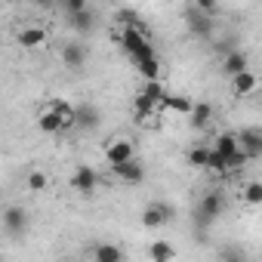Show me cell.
Masks as SVG:
<instances>
[{"instance_id": "cell-7", "label": "cell", "mask_w": 262, "mask_h": 262, "mask_svg": "<svg viewBox=\"0 0 262 262\" xmlns=\"http://www.w3.org/2000/svg\"><path fill=\"white\" fill-rule=\"evenodd\" d=\"M25 228H28V213H25V207L10 204V207L4 210V231L13 234V237H19V234H25Z\"/></svg>"}, {"instance_id": "cell-21", "label": "cell", "mask_w": 262, "mask_h": 262, "mask_svg": "<svg viewBox=\"0 0 262 262\" xmlns=\"http://www.w3.org/2000/svg\"><path fill=\"white\" fill-rule=\"evenodd\" d=\"M210 145H194V148H188V164L191 167H198V170H207V164H210Z\"/></svg>"}, {"instance_id": "cell-29", "label": "cell", "mask_w": 262, "mask_h": 262, "mask_svg": "<svg viewBox=\"0 0 262 262\" xmlns=\"http://www.w3.org/2000/svg\"><path fill=\"white\" fill-rule=\"evenodd\" d=\"M194 10H198V13H204V16H207V19H210V16H216V13H219V7H216V4H213V0H198V4H194Z\"/></svg>"}, {"instance_id": "cell-2", "label": "cell", "mask_w": 262, "mask_h": 262, "mask_svg": "<svg viewBox=\"0 0 262 262\" xmlns=\"http://www.w3.org/2000/svg\"><path fill=\"white\" fill-rule=\"evenodd\" d=\"M133 158H136V145H133V139H126V136H114V139L105 145V161H108V167L126 164V161H133Z\"/></svg>"}, {"instance_id": "cell-5", "label": "cell", "mask_w": 262, "mask_h": 262, "mask_svg": "<svg viewBox=\"0 0 262 262\" xmlns=\"http://www.w3.org/2000/svg\"><path fill=\"white\" fill-rule=\"evenodd\" d=\"M71 188L77 191V194H83V198H90L96 188H99V170H93V167H77L74 173H71Z\"/></svg>"}, {"instance_id": "cell-12", "label": "cell", "mask_w": 262, "mask_h": 262, "mask_svg": "<svg viewBox=\"0 0 262 262\" xmlns=\"http://www.w3.org/2000/svg\"><path fill=\"white\" fill-rule=\"evenodd\" d=\"M99 120H102V111L96 105H90V102H80L77 105V114H74V126L77 129H93Z\"/></svg>"}, {"instance_id": "cell-18", "label": "cell", "mask_w": 262, "mask_h": 262, "mask_svg": "<svg viewBox=\"0 0 262 262\" xmlns=\"http://www.w3.org/2000/svg\"><path fill=\"white\" fill-rule=\"evenodd\" d=\"M93 262H123V253L114 244H96L93 247Z\"/></svg>"}, {"instance_id": "cell-8", "label": "cell", "mask_w": 262, "mask_h": 262, "mask_svg": "<svg viewBox=\"0 0 262 262\" xmlns=\"http://www.w3.org/2000/svg\"><path fill=\"white\" fill-rule=\"evenodd\" d=\"M37 129H40V133H50V136H53V133H65V129H71V126L65 123V117H62L59 111H53V108L47 105V108L37 114Z\"/></svg>"}, {"instance_id": "cell-25", "label": "cell", "mask_w": 262, "mask_h": 262, "mask_svg": "<svg viewBox=\"0 0 262 262\" xmlns=\"http://www.w3.org/2000/svg\"><path fill=\"white\" fill-rule=\"evenodd\" d=\"M244 201L250 207H262V182L259 179H253V182L244 185Z\"/></svg>"}, {"instance_id": "cell-16", "label": "cell", "mask_w": 262, "mask_h": 262, "mask_svg": "<svg viewBox=\"0 0 262 262\" xmlns=\"http://www.w3.org/2000/svg\"><path fill=\"white\" fill-rule=\"evenodd\" d=\"M256 86H259V77H256L253 71H247V74H241V77H234V80H231V93H234L237 99H244V96L256 93Z\"/></svg>"}, {"instance_id": "cell-14", "label": "cell", "mask_w": 262, "mask_h": 262, "mask_svg": "<svg viewBox=\"0 0 262 262\" xmlns=\"http://www.w3.org/2000/svg\"><path fill=\"white\" fill-rule=\"evenodd\" d=\"M213 148H216L225 161H231V158L241 151V139H237V133H219L216 142H213Z\"/></svg>"}, {"instance_id": "cell-9", "label": "cell", "mask_w": 262, "mask_h": 262, "mask_svg": "<svg viewBox=\"0 0 262 262\" xmlns=\"http://www.w3.org/2000/svg\"><path fill=\"white\" fill-rule=\"evenodd\" d=\"M111 173H114L120 182H129V185H139V182L145 179V167H142V161H139V158H133V161H126V164L111 167Z\"/></svg>"}, {"instance_id": "cell-27", "label": "cell", "mask_w": 262, "mask_h": 262, "mask_svg": "<svg viewBox=\"0 0 262 262\" xmlns=\"http://www.w3.org/2000/svg\"><path fill=\"white\" fill-rule=\"evenodd\" d=\"M219 262H247V256H244L241 247H222L219 250Z\"/></svg>"}, {"instance_id": "cell-22", "label": "cell", "mask_w": 262, "mask_h": 262, "mask_svg": "<svg viewBox=\"0 0 262 262\" xmlns=\"http://www.w3.org/2000/svg\"><path fill=\"white\" fill-rule=\"evenodd\" d=\"M93 25H96V16H93V10H83V13L71 16V28H74V31H80V34L93 31Z\"/></svg>"}, {"instance_id": "cell-30", "label": "cell", "mask_w": 262, "mask_h": 262, "mask_svg": "<svg viewBox=\"0 0 262 262\" xmlns=\"http://www.w3.org/2000/svg\"><path fill=\"white\" fill-rule=\"evenodd\" d=\"M259 262H262V259H259Z\"/></svg>"}, {"instance_id": "cell-19", "label": "cell", "mask_w": 262, "mask_h": 262, "mask_svg": "<svg viewBox=\"0 0 262 262\" xmlns=\"http://www.w3.org/2000/svg\"><path fill=\"white\" fill-rule=\"evenodd\" d=\"M136 68H139V74H142L145 80H161V74H164V65H161V59H158V56H151V59L139 62Z\"/></svg>"}, {"instance_id": "cell-11", "label": "cell", "mask_w": 262, "mask_h": 262, "mask_svg": "<svg viewBox=\"0 0 262 262\" xmlns=\"http://www.w3.org/2000/svg\"><path fill=\"white\" fill-rule=\"evenodd\" d=\"M250 71V65H247V56L241 53V50H231L228 56H222V74L225 77H241V74H247Z\"/></svg>"}, {"instance_id": "cell-10", "label": "cell", "mask_w": 262, "mask_h": 262, "mask_svg": "<svg viewBox=\"0 0 262 262\" xmlns=\"http://www.w3.org/2000/svg\"><path fill=\"white\" fill-rule=\"evenodd\" d=\"M16 40H19V47H25V50H40V47L50 40V31L40 28V25H25V28L16 34Z\"/></svg>"}, {"instance_id": "cell-13", "label": "cell", "mask_w": 262, "mask_h": 262, "mask_svg": "<svg viewBox=\"0 0 262 262\" xmlns=\"http://www.w3.org/2000/svg\"><path fill=\"white\" fill-rule=\"evenodd\" d=\"M62 62H65L68 68L80 71V68L86 65V47H80V43H65V47H62Z\"/></svg>"}, {"instance_id": "cell-28", "label": "cell", "mask_w": 262, "mask_h": 262, "mask_svg": "<svg viewBox=\"0 0 262 262\" xmlns=\"http://www.w3.org/2000/svg\"><path fill=\"white\" fill-rule=\"evenodd\" d=\"M83 10H90L86 0H65V13H68V19L77 16V13H83Z\"/></svg>"}, {"instance_id": "cell-20", "label": "cell", "mask_w": 262, "mask_h": 262, "mask_svg": "<svg viewBox=\"0 0 262 262\" xmlns=\"http://www.w3.org/2000/svg\"><path fill=\"white\" fill-rule=\"evenodd\" d=\"M191 123L194 126H207L210 120H213V105L210 102H194V108H191Z\"/></svg>"}, {"instance_id": "cell-23", "label": "cell", "mask_w": 262, "mask_h": 262, "mask_svg": "<svg viewBox=\"0 0 262 262\" xmlns=\"http://www.w3.org/2000/svg\"><path fill=\"white\" fill-rule=\"evenodd\" d=\"M210 148H213V145H210ZM207 173H213V176H225V173H231L228 161H225V158H222L216 148L210 151V164H207Z\"/></svg>"}, {"instance_id": "cell-1", "label": "cell", "mask_w": 262, "mask_h": 262, "mask_svg": "<svg viewBox=\"0 0 262 262\" xmlns=\"http://www.w3.org/2000/svg\"><path fill=\"white\" fill-rule=\"evenodd\" d=\"M164 96H167V90L161 86V80H145V86H142V90L136 93V99H133L136 120H148V117L161 108Z\"/></svg>"}, {"instance_id": "cell-6", "label": "cell", "mask_w": 262, "mask_h": 262, "mask_svg": "<svg viewBox=\"0 0 262 262\" xmlns=\"http://www.w3.org/2000/svg\"><path fill=\"white\" fill-rule=\"evenodd\" d=\"M237 139H241V148L250 161L262 158V126H244L237 133Z\"/></svg>"}, {"instance_id": "cell-15", "label": "cell", "mask_w": 262, "mask_h": 262, "mask_svg": "<svg viewBox=\"0 0 262 262\" xmlns=\"http://www.w3.org/2000/svg\"><path fill=\"white\" fill-rule=\"evenodd\" d=\"M148 259L151 262H173L176 259V247L170 241H151L148 244Z\"/></svg>"}, {"instance_id": "cell-4", "label": "cell", "mask_w": 262, "mask_h": 262, "mask_svg": "<svg viewBox=\"0 0 262 262\" xmlns=\"http://www.w3.org/2000/svg\"><path fill=\"white\" fill-rule=\"evenodd\" d=\"M222 210H225V198H222V191L210 188V191L201 198V207H198V219H201V225H210L216 216H222Z\"/></svg>"}, {"instance_id": "cell-3", "label": "cell", "mask_w": 262, "mask_h": 262, "mask_svg": "<svg viewBox=\"0 0 262 262\" xmlns=\"http://www.w3.org/2000/svg\"><path fill=\"white\" fill-rule=\"evenodd\" d=\"M173 216H176V210H173L170 204L151 201V204L142 210V225H145V228H164L167 222H173Z\"/></svg>"}, {"instance_id": "cell-17", "label": "cell", "mask_w": 262, "mask_h": 262, "mask_svg": "<svg viewBox=\"0 0 262 262\" xmlns=\"http://www.w3.org/2000/svg\"><path fill=\"white\" fill-rule=\"evenodd\" d=\"M161 108L164 111H179V114H191V108H194V102L188 99V96H173V93H167L164 96V102H161Z\"/></svg>"}, {"instance_id": "cell-24", "label": "cell", "mask_w": 262, "mask_h": 262, "mask_svg": "<svg viewBox=\"0 0 262 262\" xmlns=\"http://www.w3.org/2000/svg\"><path fill=\"white\" fill-rule=\"evenodd\" d=\"M188 28H191L194 34H210V31H213L210 19H207L204 13H198V10H191V16H188Z\"/></svg>"}, {"instance_id": "cell-26", "label": "cell", "mask_w": 262, "mask_h": 262, "mask_svg": "<svg viewBox=\"0 0 262 262\" xmlns=\"http://www.w3.org/2000/svg\"><path fill=\"white\" fill-rule=\"evenodd\" d=\"M25 185H28V191H43V188L50 185V179H47V173H40V170H34V173H28V179H25Z\"/></svg>"}]
</instances>
